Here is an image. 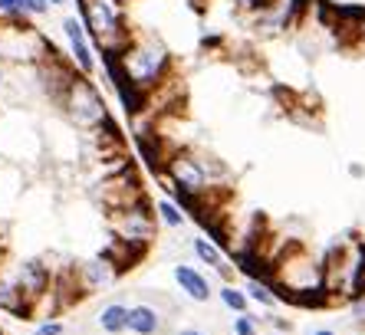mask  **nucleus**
I'll return each mask as SVG.
<instances>
[{
	"label": "nucleus",
	"mask_w": 365,
	"mask_h": 335,
	"mask_svg": "<svg viewBox=\"0 0 365 335\" xmlns=\"http://www.w3.org/2000/svg\"><path fill=\"white\" fill-rule=\"evenodd\" d=\"M79 10H83L86 34L93 36V43L106 56H115L132 40L125 20H122L119 0H79Z\"/></svg>",
	"instance_id": "f257e3e1"
},
{
	"label": "nucleus",
	"mask_w": 365,
	"mask_h": 335,
	"mask_svg": "<svg viewBox=\"0 0 365 335\" xmlns=\"http://www.w3.org/2000/svg\"><path fill=\"white\" fill-rule=\"evenodd\" d=\"M56 102L63 105V112H66L69 122H73L76 128H83V132H96V128H102L106 122H109L106 99H102L99 89L86 79V73L73 76Z\"/></svg>",
	"instance_id": "f03ea898"
},
{
	"label": "nucleus",
	"mask_w": 365,
	"mask_h": 335,
	"mask_svg": "<svg viewBox=\"0 0 365 335\" xmlns=\"http://www.w3.org/2000/svg\"><path fill=\"white\" fill-rule=\"evenodd\" d=\"M53 53V46L43 40L40 30L17 17H0V59L7 63H26L36 66Z\"/></svg>",
	"instance_id": "7ed1b4c3"
},
{
	"label": "nucleus",
	"mask_w": 365,
	"mask_h": 335,
	"mask_svg": "<svg viewBox=\"0 0 365 335\" xmlns=\"http://www.w3.org/2000/svg\"><path fill=\"white\" fill-rule=\"evenodd\" d=\"M165 175H168V181L181 204H197V197L211 185L204 161L195 158L191 151H175V155H168V158H165Z\"/></svg>",
	"instance_id": "20e7f679"
},
{
	"label": "nucleus",
	"mask_w": 365,
	"mask_h": 335,
	"mask_svg": "<svg viewBox=\"0 0 365 335\" xmlns=\"http://www.w3.org/2000/svg\"><path fill=\"white\" fill-rule=\"evenodd\" d=\"M112 227H115V234H119L122 243L138 247V250L155 237V220H152V214L145 210L142 201L115 210V214H112Z\"/></svg>",
	"instance_id": "39448f33"
},
{
	"label": "nucleus",
	"mask_w": 365,
	"mask_h": 335,
	"mask_svg": "<svg viewBox=\"0 0 365 335\" xmlns=\"http://www.w3.org/2000/svg\"><path fill=\"white\" fill-rule=\"evenodd\" d=\"M63 34H66L69 53H73V59H76L79 73L89 76L96 69V56H93V46H89V34H86L83 17H66L63 20Z\"/></svg>",
	"instance_id": "423d86ee"
},
{
	"label": "nucleus",
	"mask_w": 365,
	"mask_h": 335,
	"mask_svg": "<svg viewBox=\"0 0 365 335\" xmlns=\"http://www.w3.org/2000/svg\"><path fill=\"white\" fill-rule=\"evenodd\" d=\"M115 263L109 260V257H99V260H89V263H83L79 267V273H76V283H79V289L83 293H99V289H106V286L115 279Z\"/></svg>",
	"instance_id": "0eeeda50"
},
{
	"label": "nucleus",
	"mask_w": 365,
	"mask_h": 335,
	"mask_svg": "<svg viewBox=\"0 0 365 335\" xmlns=\"http://www.w3.org/2000/svg\"><path fill=\"white\" fill-rule=\"evenodd\" d=\"M17 286H20V293L26 296V302L34 306V302L50 289V273H46V267H43L40 260H26V263H20V269H17Z\"/></svg>",
	"instance_id": "6e6552de"
},
{
	"label": "nucleus",
	"mask_w": 365,
	"mask_h": 335,
	"mask_svg": "<svg viewBox=\"0 0 365 335\" xmlns=\"http://www.w3.org/2000/svg\"><path fill=\"white\" fill-rule=\"evenodd\" d=\"M175 283L181 286V293H185L187 299H195V302L211 299V283H207V277L197 273L195 267H187V263H178V267H175Z\"/></svg>",
	"instance_id": "1a4fd4ad"
},
{
	"label": "nucleus",
	"mask_w": 365,
	"mask_h": 335,
	"mask_svg": "<svg viewBox=\"0 0 365 335\" xmlns=\"http://www.w3.org/2000/svg\"><path fill=\"white\" fill-rule=\"evenodd\" d=\"M162 329V316L155 306L148 302H138V306H128V332L135 335H155Z\"/></svg>",
	"instance_id": "9d476101"
},
{
	"label": "nucleus",
	"mask_w": 365,
	"mask_h": 335,
	"mask_svg": "<svg viewBox=\"0 0 365 335\" xmlns=\"http://www.w3.org/2000/svg\"><path fill=\"white\" fill-rule=\"evenodd\" d=\"M99 329L109 335H119L128 329V306L122 302H109V306H102L99 312Z\"/></svg>",
	"instance_id": "9b49d317"
},
{
	"label": "nucleus",
	"mask_w": 365,
	"mask_h": 335,
	"mask_svg": "<svg viewBox=\"0 0 365 335\" xmlns=\"http://www.w3.org/2000/svg\"><path fill=\"white\" fill-rule=\"evenodd\" d=\"M195 253H197V260L201 263H207L211 269H217L221 277H230V269H227V263H224V253L214 247L211 240H204V237H197L195 240Z\"/></svg>",
	"instance_id": "f8f14e48"
},
{
	"label": "nucleus",
	"mask_w": 365,
	"mask_h": 335,
	"mask_svg": "<svg viewBox=\"0 0 365 335\" xmlns=\"http://www.w3.org/2000/svg\"><path fill=\"white\" fill-rule=\"evenodd\" d=\"M247 296H250V299H254V302H260V306H267V309L280 302V296L273 293V286H270V283H260V279H257V277L250 279V286H247Z\"/></svg>",
	"instance_id": "ddd939ff"
},
{
	"label": "nucleus",
	"mask_w": 365,
	"mask_h": 335,
	"mask_svg": "<svg viewBox=\"0 0 365 335\" xmlns=\"http://www.w3.org/2000/svg\"><path fill=\"white\" fill-rule=\"evenodd\" d=\"M158 217H162V224L165 227H171V230H181L185 227V214L178 210V204L175 201H158Z\"/></svg>",
	"instance_id": "4468645a"
},
{
	"label": "nucleus",
	"mask_w": 365,
	"mask_h": 335,
	"mask_svg": "<svg viewBox=\"0 0 365 335\" xmlns=\"http://www.w3.org/2000/svg\"><path fill=\"white\" fill-rule=\"evenodd\" d=\"M221 302L227 306L230 312H247V302H250V296L240 293V289H234V286H224V289H221Z\"/></svg>",
	"instance_id": "2eb2a0df"
},
{
	"label": "nucleus",
	"mask_w": 365,
	"mask_h": 335,
	"mask_svg": "<svg viewBox=\"0 0 365 335\" xmlns=\"http://www.w3.org/2000/svg\"><path fill=\"white\" fill-rule=\"evenodd\" d=\"M0 17L26 20V14H24V0H0Z\"/></svg>",
	"instance_id": "dca6fc26"
},
{
	"label": "nucleus",
	"mask_w": 365,
	"mask_h": 335,
	"mask_svg": "<svg viewBox=\"0 0 365 335\" xmlns=\"http://www.w3.org/2000/svg\"><path fill=\"white\" fill-rule=\"evenodd\" d=\"M234 335H257V322L247 312H237V319H234Z\"/></svg>",
	"instance_id": "f3484780"
},
{
	"label": "nucleus",
	"mask_w": 365,
	"mask_h": 335,
	"mask_svg": "<svg viewBox=\"0 0 365 335\" xmlns=\"http://www.w3.org/2000/svg\"><path fill=\"white\" fill-rule=\"evenodd\" d=\"M50 10V0H24V14L26 17H43Z\"/></svg>",
	"instance_id": "a211bd4d"
},
{
	"label": "nucleus",
	"mask_w": 365,
	"mask_h": 335,
	"mask_svg": "<svg viewBox=\"0 0 365 335\" xmlns=\"http://www.w3.org/2000/svg\"><path fill=\"white\" fill-rule=\"evenodd\" d=\"M34 335H63V326L60 322H43V326H36Z\"/></svg>",
	"instance_id": "6ab92c4d"
},
{
	"label": "nucleus",
	"mask_w": 365,
	"mask_h": 335,
	"mask_svg": "<svg viewBox=\"0 0 365 335\" xmlns=\"http://www.w3.org/2000/svg\"><path fill=\"white\" fill-rule=\"evenodd\" d=\"M175 335H207V332H201V329H181V332H175Z\"/></svg>",
	"instance_id": "aec40b11"
},
{
	"label": "nucleus",
	"mask_w": 365,
	"mask_h": 335,
	"mask_svg": "<svg viewBox=\"0 0 365 335\" xmlns=\"http://www.w3.org/2000/svg\"><path fill=\"white\" fill-rule=\"evenodd\" d=\"M352 312H356V319H365V302H356V309Z\"/></svg>",
	"instance_id": "412c9836"
},
{
	"label": "nucleus",
	"mask_w": 365,
	"mask_h": 335,
	"mask_svg": "<svg viewBox=\"0 0 365 335\" xmlns=\"http://www.w3.org/2000/svg\"><path fill=\"white\" fill-rule=\"evenodd\" d=\"M7 86V73H4V63H0V89Z\"/></svg>",
	"instance_id": "4be33fe9"
},
{
	"label": "nucleus",
	"mask_w": 365,
	"mask_h": 335,
	"mask_svg": "<svg viewBox=\"0 0 365 335\" xmlns=\"http://www.w3.org/2000/svg\"><path fill=\"white\" fill-rule=\"evenodd\" d=\"M309 335H336L332 329H316V332H309Z\"/></svg>",
	"instance_id": "5701e85b"
},
{
	"label": "nucleus",
	"mask_w": 365,
	"mask_h": 335,
	"mask_svg": "<svg viewBox=\"0 0 365 335\" xmlns=\"http://www.w3.org/2000/svg\"><path fill=\"white\" fill-rule=\"evenodd\" d=\"M63 4H69V0H50V7H63Z\"/></svg>",
	"instance_id": "b1692460"
}]
</instances>
